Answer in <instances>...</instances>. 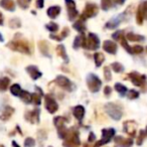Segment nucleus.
<instances>
[{
  "label": "nucleus",
  "mask_w": 147,
  "mask_h": 147,
  "mask_svg": "<svg viewBox=\"0 0 147 147\" xmlns=\"http://www.w3.org/2000/svg\"><path fill=\"white\" fill-rule=\"evenodd\" d=\"M7 47H9L14 51H18V53H25V55H30V47L24 38L17 39L16 37H14L12 40L7 43Z\"/></svg>",
  "instance_id": "f257e3e1"
},
{
  "label": "nucleus",
  "mask_w": 147,
  "mask_h": 147,
  "mask_svg": "<svg viewBox=\"0 0 147 147\" xmlns=\"http://www.w3.org/2000/svg\"><path fill=\"white\" fill-rule=\"evenodd\" d=\"M81 144L80 137H79V132L75 129L67 130V136L65 137L63 145V147H78Z\"/></svg>",
  "instance_id": "f03ea898"
},
{
  "label": "nucleus",
  "mask_w": 147,
  "mask_h": 147,
  "mask_svg": "<svg viewBox=\"0 0 147 147\" xmlns=\"http://www.w3.org/2000/svg\"><path fill=\"white\" fill-rule=\"evenodd\" d=\"M105 110L107 114L115 121H118L123 116V109L120 105L115 104V103H108L105 105Z\"/></svg>",
  "instance_id": "7ed1b4c3"
},
{
  "label": "nucleus",
  "mask_w": 147,
  "mask_h": 147,
  "mask_svg": "<svg viewBox=\"0 0 147 147\" xmlns=\"http://www.w3.org/2000/svg\"><path fill=\"white\" fill-rule=\"evenodd\" d=\"M87 85L91 92L97 93L100 91L101 86H102V81L95 74H89L87 77Z\"/></svg>",
  "instance_id": "20e7f679"
},
{
  "label": "nucleus",
  "mask_w": 147,
  "mask_h": 147,
  "mask_svg": "<svg viewBox=\"0 0 147 147\" xmlns=\"http://www.w3.org/2000/svg\"><path fill=\"white\" fill-rule=\"evenodd\" d=\"M65 122H67V119L61 116H57L53 119V124H55V126L57 129V135L61 139H65V137L67 136V129L65 126Z\"/></svg>",
  "instance_id": "39448f33"
},
{
  "label": "nucleus",
  "mask_w": 147,
  "mask_h": 147,
  "mask_svg": "<svg viewBox=\"0 0 147 147\" xmlns=\"http://www.w3.org/2000/svg\"><path fill=\"white\" fill-rule=\"evenodd\" d=\"M115 130L114 128H108V129H103L102 130V138L101 140H99L96 144L94 145V147H100L102 145L106 144V143H109L111 141V139L115 136Z\"/></svg>",
  "instance_id": "423d86ee"
},
{
  "label": "nucleus",
  "mask_w": 147,
  "mask_h": 147,
  "mask_svg": "<svg viewBox=\"0 0 147 147\" xmlns=\"http://www.w3.org/2000/svg\"><path fill=\"white\" fill-rule=\"evenodd\" d=\"M99 12V7L95 3H87L85 6V10L82 14V19L81 20H86L87 18H91V17H95Z\"/></svg>",
  "instance_id": "0eeeda50"
},
{
  "label": "nucleus",
  "mask_w": 147,
  "mask_h": 147,
  "mask_svg": "<svg viewBox=\"0 0 147 147\" xmlns=\"http://www.w3.org/2000/svg\"><path fill=\"white\" fill-rule=\"evenodd\" d=\"M100 47V39L98 35L95 33H89L88 37L86 38V43H85V49H90V51H96Z\"/></svg>",
  "instance_id": "6e6552de"
},
{
  "label": "nucleus",
  "mask_w": 147,
  "mask_h": 147,
  "mask_svg": "<svg viewBox=\"0 0 147 147\" xmlns=\"http://www.w3.org/2000/svg\"><path fill=\"white\" fill-rule=\"evenodd\" d=\"M45 109L51 114H55L59 109V105H57V101L55 100V98L51 95H47L45 97Z\"/></svg>",
  "instance_id": "1a4fd4ad"
},
{
  "label": "nucleus",
  "mask_w": 147,
  "mask_h": 147,
  "mask_svg": "<svg viewBox=\"0 0 147 147\" xmlns=\"http://www.w3.org/2000/svg\"><path fill=\"white\" fill-rule=\"evenodd\" d=\"M129 78H130L131 82L133 83L134 86L137 87H145V81H146V77L144 75H139V74L135 73H130L129 74Z\"/></svg>",
  "instance_id": "9d476101"
},
{
  "label": "nucleus",
  "mask_w": 147,
  "mask_h": 147,
  "mask_svg": "<svg viewBox=\"0 0 147 147\" xmlns=\"http://www.w3.org/2000/svg\"><path fill=\"white\" fill-rule=\"evenodd\" d=\"M65 6L67 9V14H69V19L73 21L74 19L78 16V11L76 9V2L74 0H65Z\"/></svg>",
  "instance_id": "9b49d317"
},
{
  "label": "nucleus",
  "mask_w": 147,
  "mask_h": 147,
  "mask_svg": "<svg viewBox=\"0 0 147 147\" xmlns=\"http://www.w3.org/2000/svg\"><path fill=\"white\" fill-rule=\"evenodd\" d=\"M39 114H40V110H39V109H34V110H32V111H27L24 115L25 120L30 122L31 124H38Z\"/></svg>",
  "instance_id": "f8f14e48"
},
{
  "label": "nucleus",
  "mask_w": 147,
  "mask_h": 147,
  "mask_svg": "<svg viewBox=\"0 0 147 147\" xmlns=\"http://www.w3.org/2000/svg\"><path fill=\"white\" fill-rule=\"evenodd\" d=\"M55 83H57V86L65 89V90H67V91L73 90V84H71V81L65 76H57V78H55Z\"/></svg>",
  "instance_id": "ddd939ff"
},
{
  "label": "nucleus",
  "mask_w": 147,
  "mask_h": 147,
  "mask_svg": "<svg viewBox=\"0 0 147 147\" xmlns=\"http://www.w3.org/2000/svg\"><path fill=\"white\" fill-rule=\"evenodd\" d=\"M146 1H143L140 5H139L138 9H137L136 13V21L139 25H141L144 21L145 17H146Z\"/></svg>",
  "instance_id": "4468645a"
},
{
  "label": "nucleus",
  "mask_w": 147,
  "mask_h": 147,
  "mask_svg": "<svg viewBox=\"0 0 147 147\" xmlns=\"http://www.w3.org/2000/svg\"><path fill=\"white\" fill-rule=\"evenodd\" d=\"M14 113V108L11 106H3L0 108V120L7 121L11 118V116Z\"/></svg>",
  "instance_id": "2eb2a0df"
},
{
  "label": "nucleus",
  "mask_w": 147,
  "mask_h": 147,
  "mask_svg": "<svg viewBox=\"0 0 147 147\" xmlns=\"http://www.w3.org/2000/svg\"><path fill=\"white\" fill-rule=\"evenodd\" d=\"M136 128H137V124L134 121L129 120V121L124 122V124H123V129H124V131L128 135H130L131 137L135 136V134H136Z\"/></svg>",
  "instance_id": "dca6fc26"
},
{
  "label": "nucleus",
  "mask_w": 147,
  "mask_h": 147,
  "mask_svg": "<svg viewBox=\"0 0 147 147\" xmlns=\"http://www.w3.org/2000/svg\"><path fill=\"white\" fill-rule=\"evenodd\" d=\"M103 49H104L106 53H110V55H115L117 53V45L112 40H105L103 42Z\"/></svg>",
  "instance_id": "f3484780"
},
{
  "label": "nucleus",
  "mask_w": 147,
  "mask_h": 147,
  "mask_svg": "<svg viewBox=\"0 0 147 147\" xmlns=\"http://www.w3.org/2000/svg\"><path fill=\"white\" fill-rule=\"evenodd\" d=\"M115 143L119 147H131L133 145V140L131 138H123L122 136H116Z\"/></svg>",
  "instance_id": "a211bd4d"
},
{
  "label": "nucleus",
  "mask_w": 147,
  "mask_h": 147,
  "mask_svg": "<svg viewBox=\"0 0 147 147\" xmlns=\"http://www.w3.org/2000/svg\"><path fill=\"white\" fill-rule=\"evenodd\" d=\"M26 71L28 73V75L30 76V78L32 79V80H37V79H39L42 76L41 71H39L35 65H28V67H26Z\"/></svg>",
  "instance_id": "6ab92c4d"
},
{
  "label": "nucleus",
  "mask_w": 147,
  "mask_h": 147,
  "mask_svg": "<svg viewBox=\"0 0 147 147\" xmlns=\"http://www.w3.org/2000/svg\"><path fill=\"white\" fill-rule=\"evenodd\" d=\"M85 43H86V37H85L84 33H83V34H79V35H77L75 40H74L73 47L75 49H80V47L85 49Z\"/></svg>",
  "instance_id": "aec40b11"
},
{
  "label": "nucleus",
  "mask_w": 147,
  "mask_h": 147,
  "mask_svg": "<svg viewBox=\"0 0 147 147\" xmlns=\"http://www.w3.org/2000/svg\"><path fill=\"white\" fill-rule=\"evenodd\" d=\"M0 6L7 11L15 10V3L13 0H0Z\"/></svg>",
  "instance_id": "412c9836"
},
{
  "label": "nucleus",
  "mask_w": 147,
  "mask_h": 147,
  "mask_svg": "<svg viewBox=\"0 0 147 147\" xmlns=\"http://www.w3.org/2000/svg\"><path fill=\"white\" fill-rule=\"evenodd\" d=\"M35 89H36V91L38 93H33V94H31V102L34 103L35 105H40L41 104V97H42L43 93L42 91L39 89V87H35Z\"/></svg>",
  "instance_id": "4be33fe9"
},
{
  "label": "nucleus",
  "mask_w": 147,
  "mask_h": 147,
  "mask_svg": "<svg viewBox=\"0 0 147 147\" xmlns=\"http://www.w3.org/2000/svg\"><path fill=\"white\" fill-rule=\"evenodd\" d=\"M61 7L57 6V5H55V6H51L49 9L47 10V16L51 17V18L55 19L57 17V15L61 13Z\"/></svg>",
  "instance_id": "5701e85b"
},
{
  "label": "nucleus",
  "mask_w": 147,
  "mask_h": 147,
  "mask_svg": "<svg viewBox=\"0 0 147 147\" xmlns=\"http://www.w3.org/2000/svg\"><path fill=\"white\" fill-rule=\"evenodd\" d=\"M73 114L79 121L83 120V118H84V116H85V108L83 106H81V105L76 106L73 110Z\"/></svg>",
  "instance_id": "b1692460"
},
{
  "label": "nucleus",
  "mask_w": 147,
  "mask_h": 147,
  "mask_svg": "<svg viewBox=\"0 0 147 147\" xmlns=\"http://www.w3.org/2000/svg\"><path fill=\"white\" fill-rule=\"evenodd\" d=\"M38 49H39V51L42 53V55L47 57H51V55H49V45L47 41H45V40L39 41L38 42Z\"/></svg>",
  "instance_id": "393cba45"
},
{
  "label": "nucleus",
  "mask_w": 147,
  "mask_h": 147,
  "mask_svg": "<svg viewBox=\"0 0 147 147\" xmlns=\"http://www.w3.org/2000/svg\"><path fill=\"white\" fill-rule=\"evenodd\" d=\"M123 16H124V14L122 13V14H120V16H119V17H117V18H114V19H112V20L109 21V22H107L106 27H107V28H115V27H117L119 24H120V22H121V20H122Z\"/></svg>",
  "instance_id": "a878e982"
},
{
  "label": "nucleus",
  "mask_w": 147,
  "mask_h": 147,
  "mask_svg": "<svg viewBox=\"0 0 147 147\" xmlns=\"http://www.w3.org/2000/svg\"><path fill=\"white\" fill-rule=\"evenodd\" d=\"M57 53L65 63L69 61V57H67V51H65V47H63V45H59L57 47Z\"/></svg>",
  "instance_id": "bb28decb"
},
{
  "label": "nucleus",
  "mask_w": 147,
  "mask_h": 147,
  "mask_svg": "<svg viewBox=\"0 0 147 147\" xmlns=\"http://www.w3.org/2000/svg\"><path fill=\"white\" fill-rule=\"evenodd\" d=\"M126 38H127V40H130V41H144L145 40V36L136 34V33H133V32H129L128 34L126 35Z\"/></svg>",
  "instance_id": "cd10ccee"
},
{
  "label": "nucleus",
  "mask_w": 147,
  "mask_h": 147,
  "mask_svg": "<svg viewBox=\"0 0 147 147\" xmlns=\"http://www.w3.org/2000/svg\"><path fill=\"white\" fill-rule=\"evenodd\" d=\"M9 83H10V80L7 77L0 78V92H5L8 89Z\"/></svg>",
  "instance_id": "c85d7f7f"
},
{
  "label": "nucleus",
  "mask_w": 147,
  "mask_h": 147,
  "mask_svg": "<svg viewBox=\"0 0 147 147\" xmlns=\"http://www.w3.org/2000/svg\"><path fill=\"white\" fill-rule=\"evenodd\" d=\"M73 27L76 30H78L79 32H81V33H84V31L87 29V27H86V24H85V22L83 20H78V21H76V22L74 23L73 24Z\"/></svg>",
  "instance_id": "c756f323"
},
{
  "label": "nucleus",
  "mask_w": 147,
  "mask_h": 147,
  "mask_svg": "<svg viewBox=\"0 0 147 147\" xmlns=\"http://www.w3.org/2000/svg\"><path fill=\"white\" fill-rule=\"evenodd\" d=\"M19 97H20V99L25 103V104L31 103V94L29 92H27V91H21Z\"/></svg>",
  "instance_id": "7c9ffc66"
},
{
  "label": "nucleus",
  "mask_w": 147,
  "mask_h": 147,
  "mask_svg": "<svg viewBox=\"0 0 147 147\" xmlns=\"http://www.w3.org/2000/svg\"><path fill=\"white\" fill-rule=\"evenodd\" d=\"M94 59H95V63H96V67H100L103 63V61H105V57L102 53H96L94 55Z\"/></svg>",
  "instance_id": "2f4dec72"
},
{
  "label": "nucleus",
  "mask_w": 147,
  "mask_h": 147,
  "mask_svg": "<svg viewBox=\"0 0 147 147\" xmlns=\"http://www.w3.org/2000/svg\"><path fill=\"white\" fill-rule=\"evenodd\" d=\"M115 90H116L122 97L127 93L126 86H124L123 84H120V83H116V84H115Z\"/></svg>",
  "instance_id": "473e14b6"
},
{
  "label": "nucleus",
  "mask_w": 147,
  "mask_h": 147,
  "mask_svg": "<svg viewBox=\"0 0 147 147\" xmlns=\"http://www.w3.org/2000/svg\"><path fill=\"white\" fill-rule=\"evenodd\" d=\"M21 91H22V90H21L20 86H19L18 84H13L12 86L10 87V93L15 97H19Z\"/></svg>",
  "instance_id": "72a5a7b5"
},
{
  "label": "nucleus",
  "mask_w": 147,
  "mask_h": 147,
  "mask_svg": "<svg viewBox=\"0 0 147 147\" xmlns=\"http://www.w3.org/2000/svg\"><path fill=\"white\" fill-rule=\"evenodd\" d=\"M111 67H112L115 73H122L124 71V67L120 63H113L111 65Z\"/></svg>",
  "instance_id": "f704fd0d"
},
{
  "label": "nucleus",
  "mask_w": 147,
  "mask_h": 147,
  "mask_svg": "<svg viewBox=\"0 0 147 147\" xmlns=\"http://www.w3.org/2000/svg\"><path fill=\"white\" fill-rule=\"evenodd\" d=\"M30 2H31V0H17V4L22 9L28 8V6L30 5Z\"/></svg>",
  "instance_id": "c9c22d12"
},
{
  "label": "nucleus",
  "mask_w": 147,
  "mask_h": 147,
  "mask_svg": "<svg viewBox=\"0 0 147 147\" xmlns=\"http://www.w3.org/2000/svg\"><path fill=\"white\" fill-rule=\"evenodd\" d=\"M112 6V2L111 0H101V8L103 10H109L110 7Z\"/></svg>",
  "instance_id": "e433bc0d"
},
{
  "label": "nucleus",
  "mask_w": 147,
  "mask_h": 147,
  "mask_svg": "<svg viewBox=\"0 0 147 147\" xmlns=\"http://www.w3.org/2000/svg\"><path fill=\"white\" fill-rule=\"evenodd\" d=\"M120 41H121V45L124 47L125 51H126L127 53H132V49H131V47L128 45V42H127V39L124 38V36H123L122 38L120 39Z\"/></svg>",
  "instance_id": "4c0bfd02"
},
{
  "label": "nucleus",
  "mask_w": 147,
  "mask_h": 147,
  "mask_svg": "<svg viewBox=\"0 0 147 147\" xmlns=\"http://www.w3.org/2000/svg\"><path fill=\"white\" fill-rule=\"evenodd\" d=\"M9 26L11 28H19L21 26V23H20V20L17 18H13L9 21Z\"/></svg>",
  "instance_id": "58836bf2"
},
{
  "label": "nucleus",
  "mask_w": 147,
  "mask_h": 147,
  "mask_svg": "<svg viewBox=\"0 0 147 147\" xmlns=\"http://www.w3.org/2000/svg\"><path fill=\"white\" fill-rule=\"evenodd\" d=\"M145 137H146V132H145V130L139 131V136H138V139H137V145H142Z\"/></svg>",
  "instance_id": "ea45409f"
},
{
  "label": "nucleus",
  "mask_w": 147,
  "mask_h": 147,
  "mask_svg": "<svg viewBox=\"0 0 147 147\" xmlns=\"http://www.w3.org/2000/svg\"><path fill=\"white\" fill-rule=\"evenodd\" d=\"M45 28H47L49 31H51V32H55V31L59 29V26H57V23L51 22V23H49V24L45 25Z\"/></svg>",
  "instance_id": "a19ab883"
},
{
  "label": "nucleus",
  "mask_w": 147,
  "mask_h": 147,
  "mask_svg": "<svg viewBox=\"0 0 147 147\" xmlns=\"http://www.w3.org/2000/svg\"><path fill=\"white\" fill-rule=\"evenodd\" d=\"M123 36H124V31L123 30H117L112 34V38L115 39V40H120Z\"/></svg>",
  "instance_id": "79ce46f5"
},
{
  "label": "nucleus",
  "mask_w": 147,
  "mask_h": 147,
  "mask_svg": "<svg viewBox=\"0 0 147 147\" xmlns=\"http://www.w3.org/2000/svg\"><path fill=\"white\" fill-rule=\"evenodd\" d=\"M104 77L106 81H111L112 80V74L110 71V67H104Z\"/></svg>",
  "instance_id": "37998d69"
},
{
  "label": "nucleus",
  "mask_w": 147,
  "mask_h": 147,
  "mask_svg": "<svg viewBox=\"0 0 147 147\" xmlns=\"http://www.w3.org/2000/svg\"><path fill=\"white\" fill-rule=\"evenodd\" d=\"M35 145V140L31 137H27L24 141V146L25 147H33Z\"/></svg>",
  "instance_id": "c03bdc74"
},
{
  "label": "nucleus",
  "mask_w": 147,
  "mask_h": 147,
  "mask_svg": "<svg viewBox=\"0 0 147 147\" xmlns=\"http://www.w3.org/2000/svg\"><path fill=\"white\" fill-rule=\"evenodd\" d=\"M139 97V93L135 90H131L128 92V98L130 100H134V99H137Z\"/></svg>",
  "instance_id": "a18cd8bd"
},
{
  "label": "nucleus",
  "mask_w": 147,
  "mask_h": 147,
  "mask_svg": "<svg viewBox=\"0 0 147 147\" xmlns=\"http://www.w3.org/2000/svg\"><path fill=\"white\" fill-rule=\"evenodd\" d=\"M131 49H132V53L138 55V53H141L143 51V47L142 45H134Z\"/></svg>",
  "instance_id": "49530a36"
},
{
  "label": "nucleus",
  "mask_w": 147,
  "mask_h": 147,
  "mask_svg": "<svg viewBox=\"0 0 147 147\" xmlns=\"http://www.w3.org/2000/svg\"><path fill=\"white\" fill-rule=\"evenodd\" d=\"M69 34V27H63V31H61V39L65 38V37H67Z\"/></svg>",
  "instance_id": "de8ad7c7"
},
{
  "label": "nucleus",
  "mask_w": 147,
  "mask_h": 147,
  "mask_svg": "<svg viewBox=\"0 0 147 147\" xmlns=\"http://www.w3.org/2000/svg\"><path fill=\"white\" fill-rule=\"evenodd\" d=\"M111 93H112V89H111V87H109V86L105 87V89H104V94H105V96L109 97L111 95Z\"/></svg>",
  "instance_id": "09e8293b"
},
{
  "label": "nucleus",
  "mask_w": 147,
  "mask_h": 147,
  "mask_svg": "<svg viewBox=\"0 0 147 147\" xmlns=\"http://www.w3.org/2000/svg\"><path fill=\"white\" fill-rule=\"evenodd\" d=\"M45 5V0H36V7L37 8H42Z\"/></svg>",
  "instance_id": "8fccbe9b"
},
{
  "label": "nucleus",
  "mask_w": 147,
  "mask_h": 147,
  "mask_svg": "<svg viewBox=\"0 0 147 147\" xmlns=\"http://www.w3.org/2000/svg\"><path fill=\"white\" fill-rule=\"evenodd\" d=\"M49 37H51V39H53V40H57V41L63 40L61 36H57V35H55V34H51V35H49Z\"/></svg>",
  "instance_id": "3c124183"
},
{
  "label": "nucleus",
  "mask_w": 147,
  "mask_h": 147,
  "mask_svg": "<svg viewBox=\"0 0 147 147\" xmlns=\"http://www.w3.org/2000/svg\"><path fill=\"white\" fill-rule=\"evenodd\" d=\"M96 140V136H95V134L93 132L90 133V135H89V142H93V141Z\"/></svg>",
  "instance_id": "603ef678"
},
{
  "label": "nucleus",
  "mask_w": 147,
  "mask_h": 147,
  "mask_svg": "<svg viewBox=\"0 0 147 147\" xmlns=\"http://www.w3.org/2000/svg\"><path fill=\"white\" fill-rule=\"evenodd\" d=\"M113 1H114V3H116V4H118V5H123L126 0H113Z\"/></svg>",
  "instance_id": "864d4df0"
},
{
  "label": "nucleus",
  "mask_w": 147,
  "mask_h": 147,
  "mask_svg": "<svg viewBox=\"0 0 147 147\" xmlns=\"http://www.w3.org/2000/svg\"><path fill=\"white\" fill-rule=\"evenodd\" d=\"M3 24V15L2 13L0 12V25H2Z\"/></svg>",
  "instance_id": "5fc2aeb1"
},
{
  "label": "nucleus",
  "mask_w": 147,
  "mask_h": 147,
  "mask_svg": "<svg viewBox=\"0 0 147 147\" xmlns=\"http://www.w3.org/2000/svg\"><path fill=\"white\" fill-rule=\"evenodd\" d=\"M12 146H13V147H20L18 144H17L16 142H15V141H12Z\"/></svg>",
  "instance_id": "6e6d98bb"
},
{
  "label": "nucleus",
  "mask_w": 147,
  "mask_h": 147,
  "mask_svg": "<svg viewBox=\"0 0 147 147\" xmlns=\"http://www.w3.org/2000/svg\"><path fill=\"white\" fill-rule=\"evenodd\" d=\"M4 39H3V36H2V34L0 33V41H3Z\"/></svg>",
  "instance_id": "4d7b16f0"
},
{
  "label": "nucleus",
  "mask_w": 147,
  "mask_h": 147,
  "mask_svg": "<svg viewBox=\"0 0 147 147\" xmlns=\"http://www.w3.org/2000/svg\"><path fill=\"white\" fill-rule=\"evenodd\" d=\"M49 147H51V146H49Z\"/></svg>",
  "instance_id": "13d9d810"
}]
</instances>
